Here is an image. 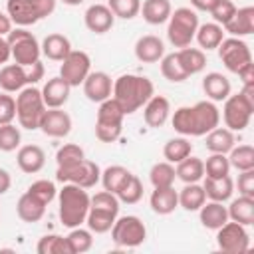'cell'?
<instances>
[{"mask_svg": "<svg viewBox=\"0 0 254 254\" xmlns=\"http://www.w3.org/2000/svg\"><path fill=\"white\" fill-rule=\"evenodd\" d=\"M200 50H216L218 44L224 40V28L216 22H206V24H198L196 28V34H194Z\"/></svg>", "mask_w": 254, "mask_h": 254, "instance_id": "33", "label": "cell"}, {"mask_svg": "<svg viewBox=\"0 0 254 254\" xmlns=\"http://www.w3.org/2000/svg\"><path fill=\"white\" fill-rule=\"evenodd\" d=\"M236 187H238V194L254 198V169L240 171L238 181H236Z\"/></svg>", "mask_w": 254, "mask_h": 254, "instance_id": "53", "label": "cell"}, {"mask_svg": "<svg viewBox=\"0 0 254 254\" xmlns=\"http://www.w3.org/2000/svg\"><path fill=\"white\" fill-rule=\"evenodd\" d=\"M119 212H113L109 208H101V206H91L89 204V212H87V218H85V224L91 232L95 234H103V232H109L115 218H117Z\"/></svg>", "mask_w": 254, "mask_h": 254, "instance_id": "31", "label": "cell"}, {"mask_svg": "<svg viewBox=\"0 0 254 254\" xmlns=\"http://www.w3.org/2000/svg\"><path fill=\"white\" fill-rule=\"evenodd\" d=\"M173 129L185 137H202L220 123V111L214 101H196L194 105H183L173 113Z\"/></svg>", "mask_w": 254, "mask_h": 254, "instance_id": "1", "label": "cell"}, {"mask_svg": "<svg viewBox=\"0 0 254 254\" xmlns=\"http://www.w3.org/2000/svg\"><path fill=\"white\" fill-rule=\"evenodd\" d=\"M65 240H67L69 254H83V252H87V250L93 246L91 230H85V228H81V226L69 228V234L65 236Z\"/></svg>", "mask_w": 254, "mask_h": 254, "instance_id": "40", "label": "cell"}, {"mask_svg": "<svg viewBox=\"0 0 254 254\" xmlns=\"http://www.w3.org/2000/svg\"><path fill=\"white\" fill-rule=\"evenodd\" d=\"M254 113V99L248 97L246 93H230L224 99V107H222V119L224 125L230 131H244L252 119Z\"/></svg>", "mask_w": 254, "mask_h": 254, "instance_id": "9", "label": "cell"}, {"mask_svg": "<svg viewBox=\"0 0 254 254\" xmlns=\"http://www.w3.org/2000/svg\"><path fill=\"white\" fill-rule=\"evenodd\" d=\"M216 244L218 250L224 254H244L250 248V236L246 226L238 222H224L220 228H216Z\"/></svg>", "mask_w": 254, "mask_h": 254, "instance_id": "13", "label": "cell"}, {"mask_svg": "<svg viewBox=\"0 0 254 254\" xmlns=\"http://www.w3.org/2000/svg\"><path fill=\"white\" fill-rule=\"evenodd\" d=\"M153 93H155V87L149 77L137 75V73H123L113 81L111 97L121 105L125 115H131L137 109H141Z\"/></svg>", "mask_w": 254, "mask_h": 254, "instance_id": "2", "label": "cell"}, {"mask_svg": "<svg viewBox=\"0 0 254 254\" xmlns=\"http://www.w3.org/2000/svg\"><path fill=\"white\" fill-rule=\"evenodd\" d=\"M230 173V163L228 157L222 153H212L204 161V175L206 177H224Z\"/></svg>", "mask_w": 254, "mask_h": 254, "instance_id": "49", "label": "cell"}, {"mask_svg": "<svg viewBox=\"0 0 254 254\" xmlns=\"http://www.w3.org/2000/svg\"><path fill=\"white\" fill-rule=\"evenodd\" d=\"M123 117L125 113L113 97L101 101L97 109V119H95V137L101 143L117 141L123 131Z\"/></svg>", "mask_w": 254, "mask_h": 254, "instance_id": "5", "label": "cell"}, {"mask_svg": "<svg viewBox=\"0 0 254 254\" xmlns=\"http://www.w3.org/2000/svg\"><path fill=\"white\" fill-rule=\"evenodd\" d=\"M228 210V218L242 224V226H250L254 224V198L250 196H238L230 202V206H226Z\"/></svg>", "mask_w": 254, "mask_h": 254, "instance_id": "32", "label": "cell"}, {"mask_svg": "<svg viewBox=\"0 0 254 254\" xmlns=\"http://www.w3.org/2000/svg\"><path fill=\"white\" fill-rule=\"evenodd\" d=\"M40 91H42V99H44L46 107H64L69 99L71 85L64 77L56 75V77H50Z\"/></svg>", "mask_w": 254, "mask_h": 254, "instance_id": "19", "label": "cell"}, {"mask_svg": "<svg viewBox=\"0 0 254 254\" xmlns=\"http://www.w3.org/2000/svg\"><path fill=\"white\" fill-rule=\"evenodd\" d=\"M202 89L210 101H224L230 95L232 85H230L228 77L222 75L220 71H210L202 77Z\"/></svg>", "mask_w": 254, "mask_h": 254, "instance_id": "25", "label": "cell"}, {"mask_svg": "<svg viewBox=\"0 0 254 254\" xmlns=\"http://www.w3.org/2000/svg\"><path fill=\"white\" fill-rule=\"evenodd\" d=\"M175 175H177V179H181L185 185H187V183H198V181L204 177V161H202L200 157L189 155L187 159H183V161L177 163Z\"/></svg>", "mask_w": 254, "mask_h": 254, "instance_id": "35", "label": "cell"}, {"mask_svg": "<svg viewBox=\"0 0 254 254\" xmlns=\"http://www.w3.org/2000/svg\"><path fill=\"white\" fill-rule=\"evenodd\" d=\"M234 12H236V6H234L232 0H216V4L210 8L212 20H214L216 24H220V26H224V24L234 16Z\"/></svg>", "mask_w": 254, "mask_h": 254, "instance_id": "51", "label": "cell"}, {"mask_svg": "<svg viewBox=\"0 0 254 254\" xmlns=\"http://www.w3.org/2000/svg\"><path fill=\"white\" fill-rule=\"evenodd\" d=\"M16 163L20 167L22 173L26 175H34V173H40L46 165V153L40 145H24L18 149V155H16Z\"/></svg>", "mask_w": 254, "mask_h": 254, "instance_id": "22", "label": "cell"}, {"mask_svg": "<svg viewBox=\"0 0 254 254\" xmlns=\"http://www.w3.org/2000/svg\"><path fill=\"white\" fill-rule=\"evenodd\" d=\"M6 40L10 46V54H12L14 64L28 67V65H34L36 62H40L42 48H40L36 36L32 32H28L26 28H12L6 34Z\"/></svg>", "mask_w": 254, "mask_h": 254, "instance_id": "8", "label": "cell"}, {"mask_svg": "<svg viewBox=\"0 0 254 254\" xmlns=\"http://www.w3.org/2000/svg\"><path fill=\"white\" fill-rule=\"evenodd\" d=\"M190 4H192L196 10H202V12H210V8L216 4V0H190Z\"/></svg>", "mask_w": 254, "mask_h": 254, "instance_id": "58", "label": "cell"}, {"mask_svg": "<svg viewBox=\"0 0 254 254\" xmlns=\"http://www.w3.org/2000/svg\"><path fill=\"white\" fill-rule=\"evenodd\" d=\"M42 54L48 58V60H52V62H62L69 52H71V42H69V38L67 36H64V34H48L46 38H44V42H42Z\"/></svg>", "mask_w": 254, "mask_h": 254, "instance_id": "28", "label": "cell"}, {"mask_svg": "<svg viewBox=\"0 0 254 254\" xmlns=\"http://www.w3.org/2000/svg\"><path fill=\"white\" fill-rule=\"evenodd\" d=\"M171 12H173L171 0H143V4H141L143 20L151 26L165 24L169 20Z\"/></svg>", "mask_w": 254, "mask_h": 254, "instance_id": "30", "label": "cell"}, {"mask_svg": "<svg viewBox=\"0 0 254 254\" xmlns=\"http://www.w3.org/2000/svg\"><path fill=\"white\" fill-rule=\"evenodd\" d=\"M171 115V103L165 95H151L143 105V119L149 127H163Z\"/></svg>", "mask_w": 254, "mask_h": 254, "instance_id": "20", "label": "cell"}, {"mask_svg": "<svg viewBox=\"0 0 254 254\" xmlns=\"http://www.w3.org/2000/svg\"><path fill=\"white\" fill-rule=\"evenodd\" d=\"M228 163H230V169H236L238 173L240 171H248V169H254V149L250 145H238V147H232L228 151Z\"/></svg>", "mask_w": 254, "mask_h": 254, "instance_id": "41", "label": "cell"}, {"mask_svg": "<svg viewBox=\"0 0 254 254\" xmlns=\"http://www.w3.org/2000/svg\"><path fill=\"white\" fill-rule=\"evenodd\" d=\"M46 103L42 99V91L34 85H26L24 89L18 91L16 95V119L20 123V127L34 131L40 129V121L42 115L46 111Z\"/></svg>", "mask_w": 254, "mask_h": 254, "instance_id": "4", "label": "cell"}, {"mask_svg": "<svg viewBox=\"0 0 254 254\" xmlns=\"http://www.w3.org/2000/svg\"><path fill=\"white\" fill-rule=\"evenodd\" d=\"M218 58L222 60L224 67L232 73H238L242 67H246L248 64H252V54L250 48L244 40L240 38H224L218 44Z\"/></svg>", "mask_w": 254, "mask_h": 254, "instance_id": "12", "label": "cell"}, {"mask_svg": "<svg viewBox=\"0 0 254 254\" xmlns=\"http://www.w3.org/2000/svg\"><path fill=\"white\" fill-rule=\"evenodd\" d=\"M89 200H91V196L87 194V189L71 185V183H64V187L58 192L62 224L65 228L81 226L89 212Z\"/></svg>", "mask_w": 254, "mask_h": 254, "instance_id": "3", "label": "cell"}, {"mask_svg": "<svg viewBox=\"0 0 254 254\" xmlns=\"http://www.w3.org/2000/svg\"><path fill=\"white\" fill-rule=\"evenodd\" d=\"M161 73H163V77H165V79H169V81H173V83L185 81V79L189 77V75H187V71L183 69L181 62H179L177 52L167 54V56H163V58H161Z\"/></svg>", "mask_w": 254, "mask_h": 254, "instance_id": "42", "label": "cell"}, {"mask_svg": "<svg viewBox=\"0 0 254 254\" xmlns=\"http://www.w3.org/2000/svg\"><path fill=\"white\" fill-rule=\"evenodd\" d=\"M129 177H131V171H129V169H125V167H121V165H111V167H107L105 171H101V179H99V181H101V185H103L105 190L117 194L119 189L127 183Z\"/></svg>", "mask_w": 254, "mask_h": 254, "instance_id": "38", "label": "cell"}, {"mask_svg": "<svg viewBox=\"0 0 254 254\" xmlns=\"http://www.w3.org/2000/svg\"><path fill=\"white\" fill-rule=\"evenodd\" d=\"M34 4H36V8H38V16H40V20H42V18H48V16L56 10L58 0H34Z\"/></svg>", "mask_w": 254, "mask_h": 254, "instance_id": "54", "label": "cell"}, {"mask_svg": "<svg viewBox=\"0 0 254 254\" xmlns=\"http://www.w3.org/2000/svg\"><path fill=\"white\" fill-rule=\"evenodd\" d=\"M169 26H167V38L175 48H187L194 40L196 28H198V16L194 10L183 6L171 12L169 16Z\"/></svg>", "mask_w": 254, "mask_h": 254, "instance_id": "6", "label": "cell"}, {"mask_svg": "<svg viewBox=\"0 0 254 254\" xmlns=\"http://www.w3.org/2000/svg\"><path fill=\"white\" fill-rule=\"evenodd\" d=\"M10 58H12V54H10L8 40H6V36H0V64H8Z\"/></svg>", "mask_w": 254, "mask_h": 254, "instance_id": "57", "label": "cell"}, {"mask_svg": "<svg viewBox=\"0 0 254 254\" xmlns=\"http://www.w3.org/2000/svg\"><path fill=\"white\" fill-rule=\"evenodd\" d=\"M14 119H16V99L10 93L2 91L0 93V125L12 123Z\"/></svg>", "mask_w": 254, "mask_h": 254, "instance_id": "52", "label": "cell"}, {"mask_svg": "<svg viewBox=\"0 0 254 254\" xmlns=\"http://www.w3.org/2000/svg\"><path fill=\"white\" fill-rule=\"evenodd\" d=\"M224 32H228L234 38H242V36H250L254 32V8L252 6H244V8H236L234 16L222 26Z\"/></svg>", "mask_w": 254, "mask_h": 254, "instance_id": "23", "label": "cell"}, {"mask_svg": "<svg viewBox=\"0 0 254 254\" xmlns=\"http://www.w3.org/2000/svg\"><path fill=\"white\" fill-rule=\"evenodd\" d=\"M36 252H38V254H69V248H67L65 236H60V234H46V236H42V238L38 240Z\"/></svg>", "mask_w": 254, "mask_h": 254, "instance_id": "44", "label": "cell"}, {"mask_svg": "<svg viewBox=\"0 0 254 254\" xmlns=\"http://www.w3.org/2000/svg\"><path fill=\"white\" fill-rule=\"evenodd\" d=\"M190 153H192V143L185 135L175 137V139H169L165 143V147H163V157L169 163H179V161L187 159Z\"/></svg>", "mask_w": 254, "mask_h": 254, "instance_id": "39", "label": "cell"}, {"mask_svg": "<svg viewBox=\"0 0 254 254\" xmlns=\"http://www.w3.org/2000/svg\"><path fill=\"white\" fill-rule=\"evenodd\" d=\"M10 30H12V22H10L8 14H2L0 12V36H6Z\"/></svg>", "mask_w": 254, "mask_h": 254, "instance_id": "59", "label": "cell"}, {"mask_svg": "<svg viewBox=\"0 0 254 254\" xmlns=\"http://www.w3.org/2000/svg\"><path fill=\"white\" fill-rule=\"evenodd\" d=\"M109 10L115 18L131 20L141 12V0H107Z\"/></svg>", "mask_w": 254, "mask_h": 254, "instance_id": "46", "label": "cell"}, {"mask_svg": "<svg viewBox=\"0 0 254 254\" xmlns=\"http://www.w3.org/2000/svg\"><path fill=\"white\" fill-rule=\"evenodd\" d=\"M44 77V64L36 62L34 65H20V64H6L0 69V89L6 93H16L26 85H34Z\"/></svg>", "mask_w": 254, "mask_h": 254, "instance_id": "7", "label": "cell"}, {"mask_svg": "<svg viewBox=\"0 0 254 254\" xmlns=\"http://www.w3.org/2000/svg\"><path fill=\"white\" fill-rule=\"evenodd\" d=\"M83 22H85V28L93 34H105L113 28L115 24V16L113 12L109 10V6L105 4H91L85 14H83Z\"/></svg>", "mask_w": 254, "mask_h": 254, "instance_id": "17", "label": "cell"}, {"mask_svg": "<svg viewBox=\"0 0 254 254\" xmlns=\"http://www.w3.org/2000/svg\"><path fill=\"white\" fill-rule=\"evenodd\" d=\"M6 12H8L10 22L20 26V28L32 26L40 20L34 0H8L6 2Z\"/></svg>", "mask_w": 254, "mask_h": 254, "instance_id": "18", "label": "cell"}, {"mask_svg": "<svg viewBox=\"0 0 254 254\" xmlns=\"http://www.w3.org/2000/svg\"><path fill=\"white\" fill-rule=\"evenodd\" d=\"M204 183H202V189L206 192V198L210 200H218V202H226L232 192H234V183L230 179V175H224V177H202Z\"/></svg>", "mask_w": 254, "mask_h": 254, "instance_id": "24", "label": "cell"}, {"mask_svg": "<svg viewBox=\"0 0 254 254\" xmlns=\"http://www.w3.org/2000/svg\"><path fill=\"white\" fill-rule=\"evenodd\" d=\"M101 179V169L97 163L89 159H81L79 163L67 165V167H58L56 171V181L60 183H71L83 189H93Z\"/></svg>", "mask_w": 254, "mask_h": 254, "instance_id": "10", "label": "cell"}, {"mask_svg": "<svg viewBox=\"0 0 254 254\" xmlns=\"http://www.w3.org/2000/svg\"><path fill=\"white\" fill-rule=\"evenodd\" d=\"M81 85H83L85 97L93 103H101L109 99L113 93V81L105 71H89Z\"/></svg>", "mask_w": 254, "mask_h": 254, "instance_id": "16", "label": "cell"}, {"mask_svg": "<svg viewBox=\"0 0 254 254\" xmlns=\"http://www.w3.org/2000/svg\"><path fill=\"white\" fill-rule=\"evenodd\" d=\"M177 56H179V62H181V65H183V69L187 71L189 77L194 75V73H200L206 65V54L200 48L187 46V48H181L177 52Z\"/></svg>", "mask_w": 254, "mask_h": 254, "instance_id": "34", "label": "cell"}, {"mask_svg": "<svg viewBox=\"0 0 254 254\" xmlns=\"http://www.w3.org/2000/svg\"><path fill=\"white\" fill-rule=\"evenodd\" d=\"M28 192L34 194L36 198H40L44 204H50V202L56 198L58 189H56V185H54L52 181H48V179H40V181H34V183L28 187Z\"/></svg>", "mask_w": 254, "mask_h": 254, "instance_id": "50", "label": "cell"}, {"mask_svg": "<svg viewBox=\"0 0 254 254\" xmlns=\"http://www.w3.org/2000/svg\"><path fill=\"white\" fill-rule=\"evenodd\" d=\"M111 238L117 246L135 248V246H141L145 242L147 228H145V224L139 216L127 214V216L115 218V222L111 226Z\"/></svg>", "mask_w": 254, "mask_h": 254, "instance_id": "11", "label": "cell"}, {"mask_svg": "<svg viewBox=\"0 0 254 254\" xmlns=\"http://www.w3.org/2000/svg\"><path fill=\"white\" fill-rule=\"evenodd\" d=\"M198 212H200V224L208 230H216L228 220V210H226L224 202H218V200L204 202L198 208Z\"/></svg>", "mask_w": 254, "mask_h": 254, "instance_id": "29", "label": "cell"}, {"mask_svg": "<svg viewBox=\"0 0 254 254\" xmlns=\"http://www.w3.org/2000/svg\"><path fill=\"white\" fill-rule=\"evenodd\" d=\"M40 129L48 137H56V139L65 137L71 131V117L62 107H48L42 115Z\"/></svg>", "mask_w": 254, "mask_h": 254, "instance_id": "15", "label": "cell"}, {"mask_svg": "<svg viewBox=\"0 0 254 254\" xmlns=\"http://www.w3.org/2000/svg\"><path fill=\"white\" fill-rule=\"evenodd\" d=\"M46 206H48V204H44L40 198H36L34 194H30V192L26 190V192L18 198L16 212H18L20 220L32 224V222H38V220L44 218V214H46Z\"/></svg>", "mask_w": 254, "mask_h": 254, "instance_id": "26", "label": "cell"}, {"mask_svg": "<svg viewBox=\"0 0 254 254\" xmlns=\"http://www.w3.org/2000/svg\"><path fill=\"white\" fill-rule=\"evenodd\" d=\"M236 139H234V133L228 129V127H214L212 131L206 133V149L210 153H222L226 155L232 147H234Z\"/></svg>", "mask_w": 254, "mask_h": 254, "instance_id": "36", "label": "cell"}, {"mask_svg": "<svg viewBox=\"0 0 254 254\" xmlns=\"http://www.w3.org/2000/svg\"><path fill=\"white\" fill-rule=\"evenodd\" d=\"M62 2H64L65 6H79L83 0H62Z\"/></svg>", "mask_w": 254, "mask_h": 254, "instance_id": "60", "label": "cell"}, {"mask_svg": "<svg viewBox=\"0 0 254 254\" xmlns=\"http://www.w3.org/2000/svg\"><path fill=\"white\" fill-rule=\"evenodd\" d=\"M81 159H85V153L79 145L75 143H65L58 149L56 153V163L58 167H67V165H73V163H79Z\"/></svg>", "mask_w": 254, "mask_h": 254, "instance_id": "48", "label": "cell"}, {"mask_svg": "<svg viewBox=\"0 0 254 254\" xmlns=\"http://www.w3.org/2000/svg\"><path fill=\"white\" fill-rule=\"evenodd\" d=\"M117 198H119V202H125V204H135V202H139V200L143 198V183H141V179L131 173V177L127 179V183L119 189Z\"/></svg>", "mask_w": 254, "mask_h": 254, "instance_id": "45", "label": "cell"}, {"mask_svg": "<svg viewBox=\"0 0 254 254\" xmlns=\"http://www.w3.org/2000/svg\"><path fill=\"white\" fill-rule=\"evenodd\" d=\"M10 185H12V177L6 169L0 167V194H6L10 190Z\"/></svg>", "mask_w": 254, "mask_h": 254, "instance_id": "56", "label": "cell"}, {"mask_svg": "<svg viewBox=\"0 0 254 254\" xmlns=\"http://www.w3.org/2000/svg\"><path fill=\"white\" fill-rule=\"evenodd\" d=\"M151 208L157 214H171L179 206V192L173 187H155L151 192Z\"/></svg>", "mask_w": 254, "mask_h": 254, "instance_id": "27", "label": "cell"}, {"mask_svg": "<svg viewBox=\"0 0 254 254\" xmlns=\"http://www.w3.org/2000/svg\"><path fill=\"white\" fill-rule=\"evenodd\" d=\"M236 75L242 79V87H244V85H254V64H248V65L242 67Z\"/></svg>", "mask_w": 254, "mask_h": 254, "instance_id": "55", "label": "cell"}, {"mask_svg": "<svg viewBox=\"0 0 254 254\" xmlns=\"http://www.w3.org/2000/svg\"><path fill=\"white\" fill-rule=\"evenodd\" d=\"M163 56H165V44L159 36L147 34V36H141L135 42V58L139 62L155 64V62H161Z\"/></svg>", "mask_w": 254, "mask_h": 254, "instance_id": "21", "label": "cell"}, {"mask_svg": "<svg viewBox=\"0 0 254 254\" xmlns=\"http://www.w3.org/2000/svg\"><path fill=\"white\" fill-rule=\"evenodd\" d=\"M89 71H91V60L81 50H71L62 60V65H60V77H64L71 87L81 85Z\"/></svg>", "mask_w": 254, "mask_h": 254, "instance_id": "14", "label": "cell"}, {"mask_svg": "<svg viewBox=\"0 0 254 254\" xmlns=\"http://www.w3.org/2000/svg\"><path fill=\"white\" fill-rule=\"evenodd\" d=\"M204 202H206V192L198 183H187L179 192V204L189 212L198 210Z\"/></svg>", "mask_w": 254, "mask_h": 254, "instance_id": "37", "label": "cell"}, {"mask_svg": "<svg viewBox=\"0 0 254 254\" xmlns=\"http://www.w3.org/2000/svg\"><path fill=\"white\" fill-rule=\"evenodd\" d=\"M177 175H175V167L169 161H161L155 163L149 171V181L153 187H173Z\"/></svg>", "mask_w": 254, "mask_h": 254, "instance_id": "43", "label": "cell"}, {"mask_svg": "<svg viewBox=\"0 0 254 254\" xmlns=\"http://www.w3.org/2000/svg\"><path fill=\"white\" fill-rule=\"evenodd\" d=\"M20 141H22V135L14 123L0 125V151H4V153L16 151L20 147Z\"/></svg>", "mask_w": 254, "mask_h": 254, "instance_id": "47", "label": "cell"}]
</instances>
